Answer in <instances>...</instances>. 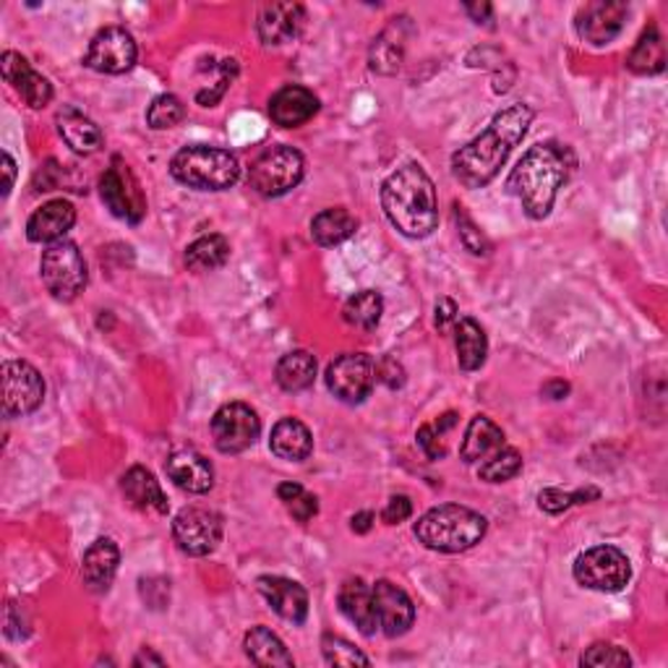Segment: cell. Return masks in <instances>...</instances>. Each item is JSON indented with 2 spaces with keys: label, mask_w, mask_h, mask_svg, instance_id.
Returning a JSON list of instances; mask_svg holds the SVG:
<instances>
[{
  "label": "cell",
  "mask_w": 668,
  "mask_h": 668,
  "mask_svg": "<svg viewBox=\"0 0 668 668\" xmlns=\"http://www.w3.org/2000/svg\"><path fill=\"white\" fill-rule=\"evenodd\" d=\"M317 381V358L309 350H292L277 363V385L285 392H303Z\"/></svg>",
  "instance_id": "cell-33"
},
{
  "label": "cell",
  "mask_w": 668,
  "mask_h": 668,
  "mask_svg": "<svg viewBox=\"0 0 668 668\" xmlns=\"http://www.w3.org/2000/svg\"><path fill=\"white\" fill-rule=\"evenodd\" d=\"M575 168L577 157L572 147L559 144V141H544V144L530 147L517 162V168L509 172L507 191L520 199L530 220H546L559 189L567 183Z\"/></svg>",
  "instance_id": "cell-2"
},
{
  "label": "cell",
  "mask_w": 668,
  "mask_h": 668,
  "mask_svg": "<svg viewBox=\"0 0 668 668\" xmlns=\"http://www.w3.org/2000/svg\"><path fill=\"white\" fill-rule=\"evenodd\" d=\"M486 517L460 505L433 507L416 522V538L426 549L439 554H462L486 536Z\"/></svg>",
  "instance_id": "cell-4"
},
{
  "label": "cell",
  "mask_w": 668,
  "mask_h": 668,
  "mask_svg": "<svg viewBox=\"0 0 668 668\" xmlns=\"http://www.w3.org/2000/svg\"><path fill=\"white\" fill-rule=\"evenodd\" d=\"M627 66H629V71L640 73V77H656V73L666 69L664 37L658 34L656 27L645 29L640 42H637L635 50L629 52Z\"/></svg>",
  "instance_id": "cell-34"
},
{
  "label": "cell",
  "mask_w": 668,
  "mask_h": 668,
  "mask_svg": "<svg viewBox=\"0 0 668 668\" xmlns=\"http://www.w3.org/2000/svg\"><path fill=\"white\" fill-rule=\"evenodd\" d=\"M118 565H120V551L116 540L97 538L87 549L84 561H81V577H84L87 588L92 592H108L118 575Z\"/></svg>",
  "instance_id": "cell-24"
},
{
  "label": "cell",
  "mask_w": 668,
  "mask_h": 668,
  "mask_svg": "<svg viewBox=\"0 0 668 668\" xmlns=\"http://www.w3.org/2000/svg\"><path fill=\"white\" fill-rule=\"evenodd\" d=\"M120 489H123L126 499H129L137 509H141V512H157V515L170 512L168 497H164L160 480H157L147 468H141V465L131 468L123 478H120Z\"/></svg>",
  "instance_id": "cell-26"
},
{
  "label": "cell",
  "mask_w": 668,
  "mask_h": 668,
  "mask_svg": "<svg viewBox=\"0 0 668 668\" xmlns=\"http://www.w3.org/2000/svg\"><path fill=\"white\" fill-rule=\"evenodd\" d=\"M337 604H340V611L348 617V621L358 627L360 635L373 637L379 632V614L377 604H373V590L360 577L342 582Z\"/></svg>",
  "instance_id": "cell-21"
},
{
  "label": "cell",
  "mask_w": 668,
  "mask_h": 668,
  "mask_svg": "<svg viewBox=\"0 0 668 668\" xmlns=\"http://www.w3.org/2000/svg\"><path fill=\"white\" fill-rule=\"evenodd\" d=\"M277 497H280V501H285L288 512L296 517L298 522H309L311 517H317V512H319V499L313 497V493L306 491L300 483H292V480H288V483H280Z\"/></svg>",
  "instance_id": "cell-38"
},
{
  "label": "cell",
  "mask_w": 668,
  "mask_h": 668,
  "mask_svg": "<svg viewBox=\"0 0 668 668\" xmlns=\"http://www.w3.org/2000/svg\"><path fill=\"white\" fill-rule=\"evenodd\" d=\"M238 73V63L236 60H222L220 63V77H217L215 87L212 89H205V92L197 94V102L205 104V108H212V104H217L222 100V94L228 92V87L232 84V79H236Z\"/></svg>",
  "instance_id": "cell-45"
},
{
  "label": "cell",
  "mask_w": 668,
  "mask_h": 668,
  "mask_svg": "<svg viewBox=\"0 0 668 668\" xmlns=\"http://www.w3.org/2000/svg\"><path fill=\"white\" fill-rule=\"evenodd\" d=\"M306 9L300 3H272L265 6L259 13L257 32L259 40L269 44V48H280L296 40L303 29Z\"/></svg>",
  "instance_id": "cell-19"
},
{
  "label": "cell",
  "mask_w": 668,
  "mask_h": 668,
  "mask_svg": "<svg viewBox=\"0 0 668 668\" xmlns=\"http://www.w3.org/2000/svg\"><path fill=\"white\" fill-rule=\"evenodd\" d=\"M100 197L118 220L137 225L147 212L144 191H141L139 180L120 160L112 162L100 178Z\"/></svg>",
  "instance_id": "cell-13"
},
{
  "label": "cell",
  "mask_w": 668,
  "mask_h": 668,
  "mask_svg": "<svg viewBox=\"0 0 668 668\" xmlns=\"http://www.w3.org/2000/svg\"><path fill=\"white\" fill-rule=\"evenodd\" d=\"M381 207L405 238H429L439 225L437 189L420 164H402L385 180Z\"/></svg>",
  "instance_id": "cell-3"
},
{
  "label": "cell",
  "mask_w": 668,
  "mask_h": 668,
  "mask_svg": "<svg viewBox=\"0 0 668 668\" xmlns=\"http://www.w3.org/2000/svg\"><path fill=\"white\" fill-rule=\"evenodd\" d=\"M0 71H3V79L17 89V94L24 100L32 110H42L48 108L52 100V84L42 73H37L32 66H29L27 58H21L19 52L6 50L3 58H0Z\"/></svg>",
  "instance_id": "cell-17"
},
{
  "label": "cell",
  "mask_w": 668,
  "mask_h": 668,
  "mask_svg": "<svg viewBox=\"0 0 668 668\" xmlns=\"http://www.w3.org/2000/svg\"><path fill=\"white\" fill-rule=\"evenodd\" d=\"M170 172L178 183L197 191H228L238 183L240 162L230 149L193 144L172 157Z\"/></svg>",
  "instance_id": "cell-5"
},
{
  "label": "cell",
  "mask_w": 668,
  "mask_h": 668,
  "mask_svg": "<svg viewBox=\"0 0 668 668\" xmlns=\"http://www.w3.org/2000/svg\"><path fill=\"white\" fill-rule=\"evenodd\" d=\"M575 580L588 590L598 592H619L627 588L632 567H629L627 554L617 546H596L580 554L575 561Z\"/></svg>",
  "instance_id": "cell-8"
},
{
  "label": "cell",
  "mask_w": 668,
  "mask_h": 668,
  "mask_svg": "<svg viewBox=\"0 0 668 668\" xmlns=\"http://www.w3.org/2000/svg\"><path fill=\"white\" fill-rule=\"evenodd\" d=\"M321 652H325V660L329 666H369L371 660L360 652L356 645H350L348 640L335 635H325L321 640Z\"/></svg>",
  "instance_id": "cell-42"
},
{
  "label": "cell",
  "mask_w": 668,
  "mask_h": 668,
  "mask_svg": "<svg viewBox=\"0 0 668 668\" xmlns=\"http://www.w3.org/2000/svg\"><path fill=\"white\" fill-rule=\"evenodd\" d=\"M629 6L627 3H606V0H596V3L582 6L580 13H577V34L582 37L585 42L596 44V48H604L617 40L625 29Z\"/></svg>",
  "instance_id": "cell-15"
},
{
  "label": "cell",
  "mask_w": 668,
  "mask_h": 668,
  "mask_svg": "<svg viewBox=\"0 0 668 668\" xmlns=\"http://www.w3.org/2000/svg\"><path fill=\"white\" fill-rule=\"evenodd\" d=\"M582 666H632V658L625 648L609 642H598L582 652Z\"/></svg>",
  "instance_id": "cell-43"
},
{
  "label": "cell",
  "mask_w": 668,
  "mask_h": 668,
  "mask_svg": "<svg viewBox=\"0 0 668 668\" xmlns=\"http://www.w3.org/2000/svg\"><path fill=\"white\" fill-rule=\"evenodd\" d=\"M3 416L24 418L40 408L44 400V381L34 366L24 360H6L3 371Z\"/></svg>",
  "instance_id": "cell-12"
},
{
  "label": "cell",
  "mask_w": 668,
  "mask_h": 668,
  "mask_svg": "<svg viewBox=\"0 0 668 668\" xmlns=\"http://www.w3.org/2000/svg\"><path fill=\"white\" fill-rule=\"evenodd\" d=\"M532 123V110L528 104L517 102L512 108L501 110L491 126L470 144L460 147L452 157V176L460 180L465 189H486L505 162L512 149L520 144Z\"/></svg>",
  "instance_id": "cell-1"
},
{
  "label": "cell",
  "mask_w": 668,
  "mask_h": 668,
  "mask_svg": "<svg viewBox=\"0 0 668 668\" xmlns=\"http://www.w3.org/2000/svg\"><path fill=\"white\" fill-rule=\"evenodd\" d=\"M73 222H77V209L71 201L52 199L29 217L27 238L32 243H58V240H66L63 236L73 228Z\"/></svg>",
  "instance_id": "cell-22"
},
{
  "label": "cell",
  "mask_w": 668,
  "mask_h": 668,
  "mask_svg": "<svg viewBox=\"0 0 668 668\" xmlns=\"http://www.w3.org/2000/svg\"><path fill=\"white\" fill-rule=\"evenodd\" d=\"M520 470H522V455L512 447H501L497 455L480 465L478 478L486 480V483H507V480H512Z\"/></svg>",
  "instance_id": "cell-37"
},
{
  "label": "cell",
  "mask_w": 668,
  "mask_h": 668,
  "mask_svg": "<svg viewBox=\"0 0 668 668\" xmlns=\"http://www.w3.org/2000/svg\"><path fill=\"white\" fill-rule=\"evenodd\" d=\"M230 259V243L228 238L220 236V232H212V236H201L199 240L186 249V267L191 272H212V269H220L225 261Z\"/></svg>",
  "instance_id": "cell-35"
},
{
  "label": "cell",
  "mask_w": 668,
  "mask_h": 668,
  "mask_svg": "<svg viewBox=\"0 0 668 668\" xmlns=\"http://www.w3.org/2000/svg\"><path fill=\"white\" fill-rule=\"evenodd\" d=\"M598 489H580V491H561V489H544L538 493V507L549 515H561L575 505H588L598 499Z\"/></svg>",
  "instance_id": "cell-40"
},
{
  "label": "cell",
  "mask_w": 668,
  "mask_h": 668,
  "mask_svg": "<svg viewBox=\"0 0 668 668\" xmlns=\"http://www.w3.org/2000/svg\"><path fill=\"white\" fill-rule=\"evenodd\" d=\"M544 395L551 397V400H561V397L569 395V385L567 381H551V385L544 387Z\"/></svg>",
  "instance_id": "cell-52"
},
{
  "label": "cell",
  "mask_w": 668,
  "mask_h": 668,
  "mask_svg": "<svg viewBox=\"0 0 668 668\" xmlns=\"http://www.w3.org/2000/svg\"><path fill=\"white\" fill-rule=\"evenodd\" d=\"M183 118H186V108L176 94H160L147 110V123L149 129L154 131L176 129Z\"/></svg>",
  "instance_id": "cell-39"
},
{
  "label": "cell",
  "mask_w": 668,
  "mask_h": 668,
  "mask_svg": "<svg viewBox=\"0 0 668 668\" xmlns=\"http://www.w3.org/2000/svg\"><path fill=\"white\" fill-rule=\"evenodd\" d=\"M261 420L257 410L246 402H228L215 412L212 439L222 455H240L257 445Z\"/></svg>",
  "instance_id": "cell-10"
},
{
  "label": "cell",
  "mask_w": 668,
  "mask_h": 668,
  "mask_svg": "<svg viewBox=\"0 0 668 668\" xmlns=\"http://www.w3.org/2000/svg\"><path fill=\"white\" fill-rule=\"evenodd\" d=\"M455 420H457L455 412H447V416H441L437 423H426L418 429V447L423 449L429 460H445L447 447L441 437H445V431L452 429Z\"/></svg>",
  "instance_id": "cell-41"
},
{
  "label": "cell",
  "mask_w": 668,
  "mask_h": 668,
  "mask_svg": "<svg viewBox=\"0 0 668 668\" xmlns=\"http://www.w3.org/2000/svg\"><path fill=\"white\" fill-rule=\"evenodd\" d=\"M3 170H6V186H3V197H9L13 191V183H17V162L9 152H3Z\"/></svg>",
  "instance_id": "cell-50"
},
{
  "label": "cell",
  "mask_w": 668,
  "mask_h": 668,
  "mask_svg": "<svg viewBox=\"0 0 668 668\" xmlns=\"http://www.w3.org/2000/svg\"><path fill=\"white\" fill-rule=\"evenodd\" d=\"M455 321H457L455 300L441 298L439 303H437V327H439V332H447L449 325H455Z\"/></svg>",
  "instance_id": "cell-48"
},
{
  "label": "cell",
  "mask_w": 668,
  "mask_h": 668,
  "mask_svg": "<svg viewBox=\"0 0 668 668\" xmlns=\"http://www.w3.org/2000/svg\"><path fill=\"white\" fill-rule=\"evenodd\" d=\"M381 313H385V298H381L377 290H360L352 298H348V303H345L342 309V319L348 321L350 327L371 332V329L379 327Z\"/></svg>",
  "instance_id": "cell-36"
},
{
  "label": "cell",
  "mask_w": 668,
  "mask_h": 668,
  "mask_svg": "<svg viewBox=\"0 0 668 668\" xmlns=\"http://www.w3.org/2000/svg\"><path fill=\"white\" fill-rule=\"evenodd\" d=\"M356 230H358V220L342 207L325 209V212H319L311 220V238L317 240L319 246H325V249L345 243V240L356 236Z\"/></svg>",
  "instance_id": "cell-31"
},
{
  "label": "cell",
  "mask_w": 668,
  "mask_h": 668,
  "mask_svg": "<svg viewBox=\"0 0 668 668\" xmlns=\"http://www.w3.org/2000/svg\"><path fill=\"white\" fill-rule=\"evenodd\" d=\"M137 42H133L131 32H126L123 27H104L102 32L89 42L87 50V69L97 73H108V77H120V73L131 71L137 66Z\"/></svg>",
  "instance_id": "cell-14"
},
{
  "label": "cell",
  "mask_w": 668,
  "mask_h": 668,
  "mask_svg": "<svg viewBox=\"0 0 668 668\" xmlns=\"http://www.w3.org/2000/svg\"><path fill=\"white\" fill-rule=\"evenodd\" d=\"M144 664H152V666H164V660L160 656H152V652H141V656L133 658V666H144Z\"/></svg>",
  "instance_id": "cell-53"
},
{
  "label": "cell",
  "mask_w": 668,
  "mask_h": 668,
  "mask_svg": "<svg viewBox=\"0 0 668 668\" xmlns=\"http://www.w3.org/2000/svg\"><path fill=\"white\" fill-rule=\"evenodd\" d=\"M259 592L267 598L277 617L290 621V625H303L309 617V592L303 585L288 577H259Z\"/></svg>",
  "instance_id": "cell-18"
},
{
  "label": "cell",
  "mask_w": 668,
  "mask_h": 668,
  "mask_svg": "<svg viewBox=\"0 0 668 668\" xmlns=\"http://www.w3.org/2000/svg\"><path fill=\"white\" fill-rule=\"evenodd\" d=\"M377 379L389 389H400L405 385V369L395 358H381L377 363Z\"/></svg>",
  "instance_id": "cell-46"
},
{
  "label": "cell",
  "mask_w": 668,
  "mask_h": 668,
  "mask_svg": "<svg viewBox=\"0 0 668 668\" xmlns=\"http://www.w3.org/2000/svg\"><path fill=\"white\" fill-rule=\"evenodd\" d=\"M269 449H272V455L280 457V460H288V462L309 460V455L313 452V439L309 426L300 423L298 418H282L272 429Z\"/></svg>",
  "instance_id": "cell-29"
},
{
  "label": "cell",
  "mask_w": 668,
  "mask_h": 668,
  "mask_svg": "<svg viewBox=\"0 0 668 668\" xmlns=\"http://www.w3.org/2000/svg\"><path fill=\"white\" fill-rule=\"evenodd\" d=\"M371 590L379 614V632L387 637H402L416 621V606H412L410 596L389 580L373 582Z\"/></svg>",
  "instance_id": "cell-16"
},
{
  "label": "cell",
  "mask_w": 668,
  "mask_h": 668,
  "mask_svg": "<svg viewBox=\"0 0 668 668\" xmlns=\"http://www.w3.org/2000/svg\"><path fill=\"white\" fill-rule=\"evenodd\" d=\"M319 112V97L311 89L290 84L282 87L280 92L269 102V118L282 129H298V126L309 123Z\"/></svg>",
  "instance_id": "cell-20"
},
{
  "label": "cell",
  "mask_w": 668,
  "mask_h": 668,
  "mask_svg": "<svg viewBox=\"0 0 668 668\" xmlns=\"http://www.w3.org/2000/svg\"><path fill=\"white\" fill-rule=\"evenodd\" d=\"M56 123L60 137H63L66 144H69L77 154H94L97 149L102 147L104 137L100 126H97L89 116H84L81 110L71 108V104H66V108L58 112Z\"/></svg>",
  "instance_id": "cell-25"
},
{
  "label": "cell",
  "mask_w": 668,
  "mask_h": 668,
  "mask_svg": "<svg viewBox=\"0 0 668 668\" xmlns=\"http://www.w3.org/2000/svg\"><path fill=\"white\" fill-rule=\"evenodd\" d=\"M455 345L457 363L462 371H478L489 356V340H486L483 327L476 319L465 317L455 321Z\"/></svg>",
  "instance_id": "cell-30"
},
{
  "label": "cell",
  "mask_w": 668,
  "mask_h": 668,
  "mask_svg": "<svg viewBox=\"0 0 668 668\" xmlns=\"http://www.w3.org/2000/svg\"><path fill=\"white\" fill-rule=\"evenodd\" d=\"M350 528H352V532H369L373 528V515L371 512H358L350 520Z\"/></svg>",
  "instance_id": "cell-51"
},
{
  "label": "cell",
  "mask_w": 668,
  "mask_h": 668,
  "mask_svg": "<svg viewBox=\"0 0 668 668\" xmlns=\"http://www.w3.org/2000/svg\"><path fill=\"white\" fill-rule=\"evenodd\" d=\"M455 222H457V232H460V240L462 246L468 249L470 253H476V257H486L489 253V240H486L483 232H480L476 228V222L470 220L468 215L462 212V207H455Z\"/></svg>",
  "instance_id": "cell-44"
},
{
  "label": "cell",
  "mask_w": 668,
  "mask_h": 668,
  "mask_svg": "<svg viewBox=\"0 0 668 668\" xmlns=\"http://www.w3.org/2000/svg\"><path fill=\"white\" fill-rule=\"evenodd\" d=\"M172 538L189 557H209L222 540V517L207 507H186L172 520Z\"/></svg>",
  "instance_id": "cell-9"
},
{
  "label": "cell",
  "mask_w": 668,
  "mask_h": 668,
  "mask_svg": "<svg viewBox=\"0 0 668 668\" xmlns=\"http://www.w3.org/2000/svg\"><path fill=\"white\" fill-rule=\"evenodd\" d=\"M377 381V366L366 352H345L327 369V387L340 402L358 405L371 395Z\"/></svg>",
  "instance_id": "cell-11"
},
{
  "label": "cell",
  "mask_w": 668,
  "mask_h": 668,
  "mask_svg": "<svg viewBox=\"0 0 668 668\" xmlns=\"http://www.w3.org/2000/svg\"><path fill=\"white\" fill-rule=\"evenodd\" d=\"M408 17L392 19L385 32L379 34V40L373 42L371 48V69L377 73H385V77H392V73L400 71L402 63V52H405V40H408L410 24Z\"/></svg>",
  "instance_id": "cell-28"
},
{
  "label": "cell",
  "mask_w": 668,
  "mask_h": 668,
  "mask_svg": "<svg viewBox=\"0 0 668 668\" xmlns=\"http://www.w3.org/2000/svg\"><path fill=\"white\" fill-rule=\"evenodd\" d=\"M501 447H505V431H501L491 418L476 416L470 420L468 431H465L460 457L462 462L468 465L486 462L489 457L497 455Z\"/></svg>",
  "instance_id": "cell-27"
},
{
  "label": "cell",
  "mask_w": 668,
  "mask_h": 668,
  "mask_svg": "<svg viewBox=\"0 0 668 668\" xmlns=\"http://www.w3.org/2000/svg\"><path fill=\"white\" fill-rule=\"evenodd\" d=\"M465 11L470 13L476 24H489L491 13H493V9L489 3H468V6H465Z\"/></svg>",
  "instance_id": "cell-49"
},
{
  "label": "cell",
  "mask_w": 668,
  "mask_h": 668,
  "mask_svg": "<svg viewBox=\"0 0 668 668\" xmlns=\"http://www.w3.org/2000/svg\"><path fill=\"white\" fill-rule=\"evenodd\" d=\"M168 478L178 486L180 491L189 493H207L215 486V470L205 455L193 452V449H180V452L168 457Z\"/></svg>",
  "instance_id": "cell-23"
},
{
  "label": "cell",
  "mask_w": 668,
  "mask_h": 668,
  "mask_svg": "<svg viewBox=\"0 0 668 668\" xmlns=\"http://www.w3.org/2000/svg\"><path fill=\"white\" fill-rule=\"evenodd\" d=\"M303 154L288 144H280L269 147L267 152H261L257 160H253L249 180L251 189L261 193V197L277 199L296 189L300 180H303Z\"/></svg>",
  "instance_id": "cell-7"
},
{
  "label": "cell",
  "mask_w": 668,
  "mask_h": 668,
  "mask_svg": "<svg viewBox=\"0 0 668 668\" xmlns=\"http://www.w3.org/2000/svg\"><path fill=\"white\" fill-rule=\"evenodd\" d=\"M243 648H246V656H249L257 666L290 668L296 664L288 648H285V642L267 627H253L251 632L246 635Z\"/></svg>",
  "instance_id": "cell-32"
},
{
  "label": "cell",
  "mask_w": 668,
  "mask_h": 668,
  "mask_svg": "<svg viewBox=\"0 0 668 668\" xmlns=\"http://www.w3.org/2000/svg\"><path fill=\"white\" fill-rule=\"evenodd\" d=\"M40 275L50 296L56 300H63V303L77 300L89 280L87 261L81 257L79 246L71 243V240L50 243V249L42 253Z\"/></svg>",
  "instance_id": "cell-6"
},
{
  "label": "cell",
  "mask_w": 668,
  "mask_h": 668,
  "mask_svg": "<svg viewBox=\"0 0 668 668\" xmlns=\"http://www.w3.org/2000/svg\"><path fill=\"white\" fill-rule=\"evenodd\" d=\"M410 515H412V501L408 497H402V493H400V497L389 499L385 512H381V517H385L387 525H400V522L408 520Z\"/></svg>",
  "instance_id": "cell-47"
}]
</instances>
